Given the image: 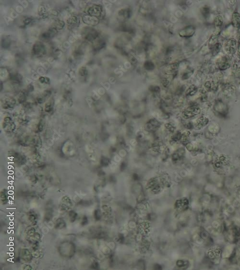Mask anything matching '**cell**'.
Returning <instances> with one entry per match:
<instances>
[{"instance_id": "cell-16", "label": "cell", "mask_w": 240, "mask_h": 270, "mask_svg": "<svg viewBox=\"0 0 240 270\" xmlns=\"http://www.w3.org/2000/svg\"><path fill=\"white\" fill-rule=\"evenodd\" d=\"M48 60L49 63H51V64H52V63H54L55 60L53 57H49V58Z\"/></svg>"}, {"instance_id": "cell-18", "label": "cell", "mask_w": 240, "mask_h": 270, "mask_svg": "<svg viewBox=\"0 0 240 270\" xmlns=\"http://www.w3.org/2000/svg\"><path fill=\"white\" fill-rule=\"evenodd\" d=\"M42 66H43L45 69H47V68H48L49 67V64L47 63H43L42 64Z\"/></svg>"}, {"instance_id": "cell-17", "label": "cell", "mask_w": 240, "mask_h": 270, "mask_svg": "<svg viewBox=\"0 0 240 270\" xmlns=\"http://www.w3.org/2000/svg\"><path fill=\"white\" fill-rule=\"evenodd\" d=\"M69 40L70 43H74V42H75L76 38H75L74 37L71 36V37H70L69 38Z\"/></svg>"}, {"instance_id": "cell-15", "label": "cell", "mask_w": 240, "mask_h": 270, "mask_svg": "<svg viewBox=\"0 0 240 270\" xmlns=\"http://www.w3.org/2000/svg\"><path fill=\"white\" fill-rule=\"evenodd\" d=\"M63 46H64L65 48H69L70 47V44L69 42H67V41H66V42H65V43H63Z\"/></svg>"}, {"instance_id": "cell-6", "label": "cell", "mask_w": 240, "mask_h": 270, "mask_svg": "<svg viewBox=\"0 0 240 270\" xmlns=\"http://www.w3.org/2000/svg\"><path fill=\"white\" fill-rule=\"evenodd\" d=\"M223 22V20L222 16L218 15V16H216L215 19V21H214L216 29H219L220 27H222Z\"/></svg>"}, {"instance_id": "cell-8", "label": "cell", "mask_w": 240, "mask_h": 270, "mask_svg": "<svg viewBox=\"0 0 240 270\" xmlns=\"http://www.w3.org/2000/svg\"><path fill=\"white\" fill-rule=\"evenodd\" d=\"M194 31H195L194 27L192 26H189V27H187L186 29L183 32L185 33L184 36L191 37V36H193L194 34Z\"/></svg>"}, {"instance_id": "cell-11", "label": "cell", "mask_w": 240, "mask_h": 270, "mask_svg": "<svg viewBox=\"0 0 240 270\" xmlns=\"http://www.w3.org/2000/svg\"><path fill=\"white\" fill-rule=\"evenodd\" d=\"M4 19H5V22H6V23L8 25H9V22H10V21H13V19H12L10 17H8L7 16H4Z\"/></svg>"}, {"instance_id": "cell-1", "label": "cell", "mask_w": 240, "mask_h": 270, "mask_svg": "<svg viewBox=\"0 0 240 270\" xmlns=\"http://www.w3.org/2000/svg\"><path fill=\"white\" fill-rule=\"evenodd\" d=\"M224 50L228 55H233L237 51V42L234 38H230L224 45Z\"/></svg>"}, {"instance_id": "cell-12", "label": "cell", "mask_w": 240, "mask_h": 270, "mask_svg": "<svg viewBox=\"0 0 240 270\" xmlns=\"http://www.w3.org/2000/svg\"><path fill=\"white\" fill-rule=\"evenodd\" d=\"M16 11L18 13H21L23 11V9L22 6H18L16 7Z\"/></svg>"}, {"instance_id": "cell-2", "label": "cell", "mask_w": 240, "mask_h": 270, "mask_svg": "<svg viewBox=\"0 0 240 270\" xmlns=\"http://www.w3.org/2000/svg\"><path fill=\"white\" fill-rule=\"evenodd\" d=\"M217 65L220 70H225L230 67L231 60L228 56H222L217 60Z\"/></svg>"}, {"instance_id": "cell-13", "label": "cell", "mask_w": 240, "mask_h": 270, "mask_svg": "<svg viewBox=\"0 0 240 270\" xmlns=\"http://www.w3.org/2000/svg\"><path fill=\"white\" fill-rule=\"evenodd\" d=\"M11 16L13 18H15L18 17V14L16 12H15V11H13L11 13Z\"/></svg>"}, {"instance_id": "cell-4", "label": "cell", "mask_w": 240, "mask_h": 270, "mask_svg": "<svg viewBox=\"0 0 240 270\" xmlns=\"http://www.w3.org/2000/svg\"><path fill=\"white\" fill-rule=\"evenodd\" d=\"M227 109V108L226 107V105L223 103L222 101H218L215 106V110L218 113L222 115L225 114Z\"/></svg>"}, {"instance_id": "cell-19", "label": "cell", "mask_w": 240, "mask_h": 270, "mask_svg": "<svg viewBox=\"0 0 240 270\" xmlns=\"http://www.w3.org/2000/svg\"><path fill=\"white\" fill-rule=\"evenodd\" d=\"M32 77V78H33L34 79H38V77H39V76H38L37 74H33Z\"/></svg>"}, {"instance_id": "cell-14", "label": "cell", "mask_w": 240, "mask_h": 270, "mask_svg": "<svg viewBox=\"0 0 240 270\" xmlns=\"http://www.w3.org/2000/svg\"><path fill=\"white\" fill-rule=\"evenodd\" d=\"M20 3H21V4H22L24 7H27V6H28V3H27V1H22Z\"/></svg>"}, {"instance_id": "cell-20", "label": "cell", "mask_w": 240, "mask_h": 270, "mask_svg": "<svg viewBox=\"0 0 240 270\" xmlns=\"http://www.w3.org/2000/svg\"></svg>"}, {"instance_id": "cell-5", "label": "cell", "mask_w": 240, "mask_h": 270, "mask_svg": "<svg viewBox=\"0 0 240 270\" xmlns=\"http://www.w3.org/2000/svg\"><path fill=\"white\" fill-rule=\"evenodd\" d=\"M232 72L235 77L240 78V61H236L233 64Z\"/></svg>"}, {"instance_id": "cell-10", "label": "cell", "mask_w": 240, "mask_h": 270, "mask_svg": "<svg viewBox=\"0 0 240 270\" xmlns=\"http://www.w3.org/2000/svg\"><path fill=\"white\" fill-rule=\"evenodd\" d=\"M237 56L240 60V37L238 39V43L237 44Z\"/></svg>"}, {"instance_id": "cell-3", "label": "cell", "mask_w": 240, "mask_h": 270, "mask_svg": "<svg viewBox=\"0 0 240 270\" xmlns=\"http://www.w3.org/2000/svg\"><path fill=\"white\" fill-rule=\"evenodd\" d=\"M232 24L237 29H240V14L237 12L233 13L232 17Z\"/></svg>"}, {"instance_id": "cell-7", "label": "cell", "mask_w": 240, "mask_h": 270, "mask_svg": "<svg viewBox=\"0 0 240 270\" xmlns=\"http://www.w3.org/2000/svg\"><path fill=\"white\" fill-rule=\"evenodd\" d=\"M221 47H222L221 45L219 43H217V44L214 45V46H212L210 48V49L212 52L213 55H216L219 52Z\"/></svg>"}, {"instance_id": "cell-9", "label": "cell", "mask_w": 240, "mask_h": 270, "mask_svg": "<svg viewBox=\"0 0 240 270\" xmlns=\"http://www.w3.org/2000/svg\"><path fill=\"white\" fill-rule=\"evenodd\" d=\"M202 14L205 18H207L209 16V14H210V9L208 7L205 6L202 9Z\"/></svg>"}]
</instances>
